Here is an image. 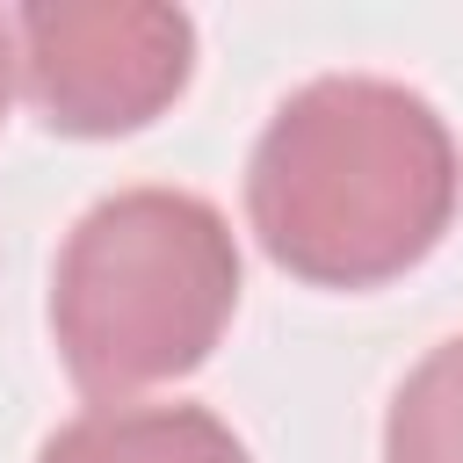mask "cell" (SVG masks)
<instances>
[{
    "mask_svg": "<svg viewBox=\"0 0 463 463\" xmlns=\"http://www.w3.org/2000/svg\"><path fill=\"white\" fill-rule=\"evenodd\" d=\"M383 463H463V333L398 383L383 412Z\"/></svg>",
    "mask_w": 463,
    "mask_h": 463,
    "instance_id": "obj_5",
    "label": "cell"
},
{
    "mask_svg": "<svg viewBox=\"0 0 463 463\" xmlns=\"http://www.w3.org/2000/svg\"><path fill=\"white\" fill-rule=\"evenodd\" d=\"M36 463H253L210 405H87Z\"/></svg>",
    "mask_w": 463,
    "mask_h": 463,
    "instance_id": "obj_4",
    "label": "cell"
},
{
    "mask_svg": "<svg viewBox=\"0 0 463 463\" xmlns=\"http://www.w3.org/2000/svg\"><path fill=\"white\" fill-rule=\"evenodd\" d=\"M239 311V239L188 188H116L58 246L51 340L87 398H130L210 362Z\"/></svg>",
    "mask_w": 463,
    "mask_h": 463,
    "instance_id": "obj_2",
    "label": "cell"
},
{
    "mask_svg": "<svg viewBox=\"0 0 463 463\" xmlns=\"http://www.w3.org/2000/svg\"><path fill=\"white\" fill-rule=\"evenodd\" d=\"M7 87H14V29L0 14V116H7Z\"/></svg>",
    "mask_w": 463,
    "mask_h": 463,
    "instance_id": "obj_6",
    "label": "cell"
},
{
    "mask_svg": "<svg viewBox=\"0 0 463 463\" xmlns=\"http://www.w3.org/2000/svg\"><path fill=\"white\" fill-rule=\"evenodd\" d=\"M456 188L463 166L434 101L376 72L297 87L246 159V217L268 260L318 289H376L420 268Z\"/></svg>",
    "mask_w": 463,
    "mask_h": 463,
    "instance_id": "obj_1",
    "label": "cell"
},
{
    "mask_svg": "<svg viewBox=\"0 0 463 463\" xmlns=\"http://www.w3.org/2000/svg\"><path fill=\"white\" fill-rule=\"evenodd\" d=\"M7 29L29 109L65 137L137 130L195 72V22L159 0H29Z\"/></svg>",
    "mask_w": 463,
    "mask_h": 463,
    "instance_id": "obj_3",
    "label": "cell"
}]
</instances>
